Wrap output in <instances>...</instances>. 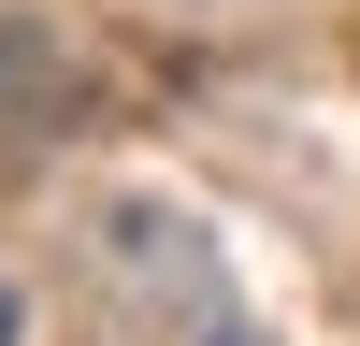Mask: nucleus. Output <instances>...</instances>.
I'll list each match as a JSON object with an SVG mask.
<instances>
[{
  "label": "nucleus",
  "instance_id": "f03ea898",
  "mask_svg": "<svg viewBox=\"0 0 360 346\" xmlns=\"http://www.w3.org/2000/svg\"><path fill=\"white\" fill-rule=\"evenodd\" d=\"M72 115H86V58H72V29L0 15V144H58Z\"/></svg>",
  "mask_w": 360,
  "mask_h": 346
},
{
  "label": "nucleus",
  "instance_id": "f257e3e1",
  "mask_svg": "<svg viewBox=\"0 0 360 346\" xmlns=\"http://www.w3.org/2000/svg\"><path fill=\"white\" fill-rule=\"evenodd\" d=\"M101 303H115V346H274L245 317V288H231L217 231L159 188L101 202Z\"/></svg>",
  "mask_w": 360,
  "mask_h": 346
},
{
  "label": "nucleus",
  "instance_id": "7ed1b4c3",
  "mask_svg": "<svg viewBox=\"0 0 360 346\" xmlns=\"http://www.w3.org/2000/svg\"><path fill=\"white\" fill-rule=\"evenodd\" d=\"M0 346H29V317H15V288H0Z\"/></svg>",
  "mask_w": 360,
  "mask_h": 346
}]
</instances>
